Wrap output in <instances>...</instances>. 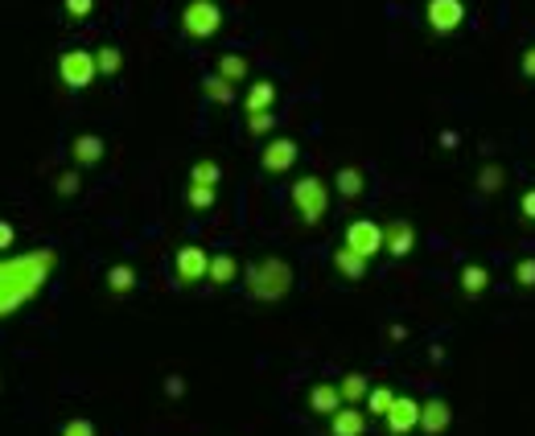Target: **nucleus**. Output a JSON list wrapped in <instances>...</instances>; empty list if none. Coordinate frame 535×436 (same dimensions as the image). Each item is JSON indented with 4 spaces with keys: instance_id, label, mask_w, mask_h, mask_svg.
Wrapping results in <instances>:
<instances>
[{
    "instance_id": "1",
    "label": "nucleus",
    "mask_w": 535,
    "mask_h": 436,
    "mask_svg": "<svg viewBox=\"0 0 535 436\" xmlns=\"http://www.w3.org/2000/svg\"><path fill=\"white\" fill-rule=\"evenodd\" d=\"M58 255L49 247H38V252H21V255H0V321L13 317L17 309L33 301L41 292V284L49 280Z\"/></svg>"
},
{
    "instance_id": "2",
    "label": "nucleus",
    "mask_w": 535,
    "mask_h": 436,
    "mask_svg": "<svg viewBox=\"0 0 535 436\" xmlns=\"http://www.w3.org/2000/svg\"><path fill=\"white\" fill-rule=\"evenodd\" d=\"M289 289H292V268L284 260H276V255L247 268V292L255 301H281V297H289Z\"/></svg>"
},
{
    "instance_id": "3",
    "label": "nucleus",
    "mask_w": 535,
    "mask_h": 436,
    "mask_svg": "<svg viewBox=\"0 0 535 436\" xmlns=\"http://www.w3.org/2000/svg\"><path fill=\"white\" fill-rule=\"evenodd\" d=\"M292 206L301 214V223H321L325 210H330V185L321 182V177H297L292 182Z\"/></svg>"
},
{
    "instance_id": "4",
    "label": "nucleus",
    "mask_w": 535,
    "mask_h": 436,
    "mask_svg": "<svg viewBox=\"0 0 535 436\" xmlns=\"http://www.w3.org/2000/svg\"><path fill=\"white\" fill-rule=\"evenodd\" d=\"M182 30L185 38H214V33L223 30V9L214 4V0H190L182 9Z\"/></svg>"
},
{
    "instance_id": "5",
    "label": "nucleus",
    "mask_w": 535,
    "mask_h": 436,
    "mask_svg": "<svg viewBox=\"0 0 535 436\" xmlns=\"http://www.w3.org/2000/svg\"><path fill=\"white\" fill-rule=\"evenodd\" d=\"M95 75H99V67L91 49H67L58 58V78H62V87H70V91H87L95 83Z\"/></svg>"
},
{
    "instance_id": "6",
    "label": "nucleus",
    "mask_w": 535,
    "mask_h": 436,
    "mask_svg": "<svg viewBox=\"0 0 535 436\" xmlns=\"http://www.w3.org/2000/svg\"><path fill=\"white\" fill-rule=\"evenodd\" d=\"M174 271L182 284H198V280H206V271H210V255H206L198 243H185L174 255Z\"/></svg>"
},
{
    "instance_id": "7",
    "label": "nucleus",
    "mask_w": 535,
    "mask_h": 436,
    "mask_svg": "<svg viewBox=\"0 0 535 436\" xmlns=\"http://www.w3.org/2000/svg\"><path fill=\"white\" fill-rule=\"evenodd\" d=\"M346 247H354L359 255H379L383 252V227L375 223V218H354L351 227H346Z\"/></svg>"
},
{
    "instance_id": "8",
    "label": "nucleus",
    "mask_w": 535,
    "mask_h": 436,
    "mask_svg": "<svg viewBox=\"0 0 535 436\" xmlns=\"http://www.w3.org/2000/svg\"><path fill=\"white\" fill-rule=\"evenodd\" d=\"M424 21L432 33H453V30H461V21H466V4H461V0H428Z\"/></svg>"
},
{
    "instance_id": "9",
    "label": "nucleus",
    "mask_w": 535,
    "mask_h": 436,
    "mask_svg": "<svg viewBox=\"0 0 535 436\" xmlns=\"http://www.w3.org/2000/svg\"><path fill=\"white\" fill-rule=\"evenodd\" d=\"M260 165H263V174H284V169H292L297 165V140H289V136L268 140L260 153Z\"/></svg>"
},
{
    "instance_id": "10",
    "label": "nucleus",
    "mask_w": 535,
    "mask_h": 436,
    "mask_svg": "<svg viewBox=\"0 0 535 436\" xmlns=\"http://www.w3.org/2000/svg\"><path fill=\"white\" fill-rule=\"evenodd\" d=\"M383 252L396 255V260H404V255L416 252V227L404 223V218H396V223L383 227Z\"/></svg>"
},
{
    "instance_id": "11",
    "label": "nucleus",
    "mask_w": 535,
    "mask_h": 436,
    "mask_svg": "<svg viewBox=\"0 0 535 436\" xmlns=\"http://www.w3.org/2000/svg\"><path fill=\"white\" fill-rule=\"evenodd\" d=\"M383 420H388L391 436H408L412 428H420V404L408 396H396V404H391V412Z\"/></svg>"
},
{
    "instance_id": "12",
    "label": "nucleus",
    "mask_w": 535,
    "mask_h": 436,
    "mask_svg": "<svg viewBox=\"0 0 535 436\" xmlns=\"http://www.w3.org/2000/svg\"><path fill=\"white\" fill-rule=\"evenodd\" d=\"M449 416H453V412H449L445 399H428V404H420V432H428V436L445 432Z\"/></svg>"
},
{
    "instance_id": "13",
    "label": "nucleus",
    "mask_w": 535,
    "mask_h": 436,
    "mask_svg": "<svg viewBox=\"0 0 535 436\" xmlns=\"http://www.w3.org/2000/svg\"><path fill=\"white\" fill-rule=\"evenodd\" d=\"M330 432L334 436H362L367 432V416H362L359 407H338V412H334L330 416Z\"/></svg>"
},
{
    "instance_id": "14",
    "label": "nucleus",
    "mask_w": 535,
    "mask_h": 436,
    "mask_svg": "<svg viewBox=\"0 0 535 436\" xmlns=\"http://www.w3.org/2000/svg\"><path fill=\"white\" fill-rule=\"evenodd\" d=\"M70 156H75V165H99V161H103V140L91 132L75 136V140H70Z\"/></svg>"
},
{
    "instance_id": "15",
    "label": "nucleus",
    "mask_w": 535,
    "mask_h": 436,
    "mask_svg": "<svg viewBox=\"0 0 535 436\" xmlns=\"http://www.w3.org/2000/svg\"><path fill=\"white\" fill-rule=\"evenodd\" d=\"M309 407L317 412V416H334L342 407V391H338V383H317V387L309 391Z\"/></svg>"
},
{
    "instance_id": "16",
    "label": "nucleus",
    "mask_w": 535,
    "mask_h": 436,
    "mask_svg": "<svg viewBox=\"0 0 535 436\" xmlns=\"http://www.w3.org/2000/svg\"><path fill=\"white\" fill-rule=\"evenodd\" d=\"M334 268H338L346 280H362V276H367V255H359L354 247L342 243L338 252H334Z\"/></svg>"
},
{
    "instance_id": "17",
    "label": "nucleus",
    "mask_w": 535,
    "mask_h": 436,
    "mask_svg": "<svg viewBox=\"0 0 535 436\" xmlns=\"http://www.w3.org/2000/svg\"><path fill=\"white\" fill-rule=\"evenodd\" d=\"M458 284H461V292H466V297H482V292L490 289V271L482 268V263H466V268H461V276H458Z\"/></svg>"
},
{
    "instance_id": "18",
    "label": "nucleus",
    "mask_w": 535,
    "mask_h": 436,
    "mask_svg": "<svg viewBox=\"0 0 535 436\" xmlns=\"http://www.w3.org/2000/svg\"><path fill=\"white\" fill-rule=\"evenodd\" d=\"M137 289V268L132 263H111L107 268V292H116V297H124V292Z\"/></svg>"
},
{
    "instance_id": "19",
    "label": "nucleus",
    "mask_w": 535,
    "mask_h": 436,
    "mask_svg": "<svg viewBox=\"0 0 535 436\" xmlns=\"http://www.w3.org/2000/svg\"><path fill=\"white\" fill-rule=\"evenodd\" d=\"M206 276H210V284H218V289H223V284H231L235 276H239V260H235V255H227V252L210 255V271H206Z\"/></svg>"
},
{
    "instance_id": "20",
    "label": "nucleus",
    "mask_w": 535,
    "mask_h": 436,
    "mask_svg": "<svg viewBox=\"0 0 535 436\" xmlns=\"http://www.w3.org/2000/svg\"><path fill=\"white\" fill-rule=\"evenodd\" d=\"M247 116L252 111H272V103H276V87L268 83V78H260V83H252V91H247Z\"/></svg>"
},
{
    "instance_id": "21",
    "label": "nucleus",
    "mask_w": 535,
    "mask_h": 436,
    "mask_svg": "<svg viewBox=\"0 0 535 436\" xmlns=\"http://www.w3.org/2000/svg\"><path fill=\"white\" fill-rule=\"evenodd\" d=\"M334 190H338L342 198H359V194H362V169L342 165L338 177H334Z\"/></svg>"
},
{
    "instance_id": "22",
    "label": "nucleus",
    "mask_w": 535,
    "mask_h": 436,
    "mask_svg": "<svg viewBox=\"0 0 535 436\" xmlns=\"http://www.w3.org/2000/svg\"><path fill=\"white\" fill-rule=\"evenodd\" d=\"M338 391H342V404H359V399H367V391H370V383L362 375H346L338 383Z\"/></svg>"
},
{
    "instance_id": "23",
    "label": "nucleus",
    "mask_w": 535,
    "mask_h": 436,
    "mask_svg": "<svg viewBox=\"0 0 535 436\" xmlns=\"http://www.w3.org/2000/svg\"><path fill=\"white\" fill-rule=\"evenodd\" d=\"M202 91H206V99H214V103H231L235 99V83H227L223 75H210L202 83Z\"/></svg>"
},
{
    "instance_id": "24",
    "label": "nucleus",
    "mask_w": 535,
    "mask_h": 436,
    "mask_svg": "<svg viewBox=\"0 0 535 436\" xmlns=\"http://www.w3.org/2000/svg\"><path fill=\"white\" fill-rule=\"evenodd\" d=\"M218 75H223L227 83H244L247 78V58H239V54H223V58H218Z\"/></svg>"
},
{
    "instance_id": "25",
    "label": "nucleus",
    "mask_w": 535,
    "mask_h": 436,
    "mask_svg": "<svg viewBox=\"0 0 535 436\" xmlns=\"http://www.w3.org/2000/svg\"><path fill=\"white\" fill-rule=\"evenodd\" d=\"M391 404H396V391H391V387H370V391H367L370 416H388Z\"/></svg>"
},
{
    "instance_id": "26",
    "label": "nucleus",
    "mask_w": 535,
    "mask_h": 436,
    "mask_svg": "<svg viewBox=\"0 0 535 436\" xmlns=\"http://www.w3.org/2000/svg\"><path fill=\"white\" fill-rule=\"evenodd\" d=\"M214 198H218V185H190L185 190V202L194 206V210H210Z\"/></svg>"
},
{
    "instance_id": "27",
    "label": "nucleus",
    "mask_w": 535,
    "mask_h": 436,
    "mask_svg": "<svg viewBox=\"0 0 535 436\" xmlns=\"http://www.w3.org/2000/svg\"><path fill=\"white\" fill-rule=\"evenodd\" d=\"M95 67H99V75H120L124 54H120L116 46H103V49H95Z\"/></svg>"
},
{
    "instance_id": "28",
    "label": "nucleus",
    "mask_w": 535,
    "mask_h": 436,
    "mask_svg": "<svg viewBox=\"0 0 535 436\" xmlns=\"http://www.w3.org/2000/svg\"><path fill=\"white\" fill-rule=\"evenodd\" d=\"M218 177H223V169L214 161H194V169H190V185H218Z\"/></svg>"
},
{
    "instance_id": "29",
    "label": "nucleus",
    "mask_w": 535,
    "mask_h": 436,
    "mask_svg": "<svg viewBox=\"0 0 535 436\" xmlns=\"http://www.w3.org/2000/svg\"><path fill=\"white\" fill-rule=\"evenodd\" d=\"M272 128H276V116H272V111H252V116H247V132L268 136Z\"/></svg>"
},
{
    "instance_id": "30",
    "label": "nucleus",
    "mask_w": 535,
    "mask_h": 436,
    "mask_svg": "<svg viewBox=\"0 0 535 436\" xmlns=\"http://www.w3.org/2000/svg\"><path fill=\"white\" fill-rule=\"evenodd\" d=\"M62 436H95V424H91L87 416H75L62 424Z\"/></svg>"
},
{
    "instance_id": "31",
    "label": "nucleus",
    "mask_w": 535,
    "mask_h": 436,
    "mask_svg": "<svg viewBox=\"0 0 535 436\" xmlns=\"http://www.w3.org/2000/svg\"><path fill=\"white\" fill-rule=\"evenodd\" d=\"M515 284H523V289H535V260H519V263H515Z\"/></svg>"
},
{
    "instance_id": "32",
    "label": "nucleus",
    "mask_w": 535,
    "mask_h": 436,
    "mask_svg": "<svg viewBox=\"0 0 535 436\" xmlns=\"http://www.w3.org/2000/svg\"><path fill=\"white\" fill-rule=\"evenodd\" d=\"M91 9H95V0H67V17L70 21H87Z\"/></svg>"
},
{
    "instance_id": "33",
    "label": "nucleus",
    "mask_w": 535,
    "mask_h": 436,
    "mask_svg": "<svg viewBox=\"0 0 535 436\" xmlns=\"http://www.w3.org/2000/svg\"><path fill=\"white\" fill-rule=\"evenodd\" d=\"M78 185H83V182H78V174L70 169V174H62L58 182H54V190H58L62 198H75V194H78Z\"/></svg>"
},
{
    "instance_id": "34",
    "label": "nucleus",
    "mask_w": 535,
    "mask_h": 436,
    "mask_svg": "<svg viewBox=\"0 0 535 436\" xmlns=\"http://www.w3.org/2000/svg\"><path fill=\"white\" fill-rule=\"evenodd\" d=\"M13 243H17V231L9 218H0V252H13Z\"/></svg>"
},
{
    "instance_id": "35",
    "label": "nucleus",
    "mask_w": 535,
    "mask_h": 436,
    "mask_svg": "<svg viewBox=\"0 0 535 436\" xmlns=\"http://www.w3.org/2000/svg\"><path fill=\"white\" fill-rule=\"evenodd\" d=\"M498 182H503V169H482V190H498Z\"/></svg>"
},
{
    "instance_id": "36",
    "label": "nucleus",
    "mask_w": 535,
    "mask_h": 436,
    "mask_svg": "<svg viewBox=\"0 0 535 436\" xmlns=\"http://www.w3.org/2000/svg\"><path fill=\"white\" fill-rule=\"evenodd\" d=\"M519 210H523V218H531L535 223V190H527V194L519 198Z\"/></svg>"
},
{
    "instance_id": "37",
    "label": "nucleus",
    "mask_w": 535,
    "mask_h": 436,
    "mask_svg": "<svg viewBox=\"0 0 535 436\" xmlns=\"http://www.w3.org/2000/svg\"><path fill=\"white\" fill-rule=\"evenodd\" d=\"M523 75H527V78H535V46H531V49H523Z\"/></svg>"
},
{
    "instance_id": "38",
    "label": "nucleus",
    "mask_w": 535,
    "mask_h": 436,
    "mask_svg": "<svg viewBox=\"0 0 535 436\" xmlns=\"http://www.w3.org/2000/svg\"><path fill=\"white\" fill-rule=\"evenodd\" d=\"M165 391H169V396H182V391H185V383H182V378H165Z\"/></svg>"
}]
</instances>
